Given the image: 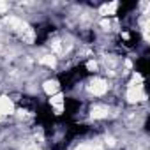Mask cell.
Segmentation results:
<instances>
[{
  "mask_svg": "<svg viewBox=\"0 0 150 150\" xmlns=\"http://www.w3.org/2000/svg\"><path fill=\"white\" fill-rule=\"evenodd\" d=\"M6 23H7L14 32H18V34H20V37H21L25 42H28V44H30V42L34 41V30H32L25 21H21V20H18V18H13V16H11V18H6Z\"/></svg>",
  "mask_w": 150,
  "mask_h": 150,
  "instance_id": "1",
  "label": "cell"
},
{
  "mask_svg": "<svg viewBox=\"0 0 150 150\" xmlns=\"http://www.w3.org/2000/svg\"><path fill=\"white\" fill-rule=\"evenodd\" d=\"M145 99H146V96H145L141 85H131L129 87V90H127V101L129 103H139Z\"/></svg>",
  "mask_w": 150,
  "mask_h": 150,
  "instance_id": "2",
  "label": "cell"
},
{
  "mask_svg": "<svg viewBox=\"0 0 150 150\" xmlns=\"http://www.w3.org/2000/svg\"><path fill=\"white\" fill-rule=\"evenodd\" d=\"M106 90H108V83L101 78H96L88 85V92L94 94V96H103V94H106Z\"/></svg>",
  "mask_w": 150,
  "mask_h": 150,
  "instance_id": "3",
  "label": "cell"
},
{
  "mask_svg": "<svg viewBox=\"0 0 150 150\" xmlns=\"http://www.w3.org/2000/svg\"><path fill=\"white\" fill-rule=\"evenodd\" d=\"M11 113H14V104L9 97L2 96L0 97V115H11Z\"/></svg>",
  "mask_w": 150,
  "mask_h": 150,
  "instance_id": "4",
  "label": "cell"
},
{
  "mask_svg": "<svg viewBox=\"0 0 150 150\" xmlns=\"http://www.w3.org/2000/svg\"><path fill=\"white\" fill-rule=\"evenodd\" d=\"M110 115V108L108 106H94L92 111H90V117L94 120H99V118H106Z\"/></svg>",
  "mask_w": 150,
  "mask_h": 150,
  "instance_id": "5",
  "label": "cell"
},
{
  "mask_svg": "<svg viewBox=\"0 0 150 150\" xmlns=\"http://www.w3.org/2000/svg\"><path fill=\"white\" fill-rule=\"evenodd\" d=\"M50 103H51V106L55 108V111H57V113H62V108H64V96H62L60 92H58V94H55V96H51Z\"/></svg>",
  "mask_w": 150,
  "mask_h": 150,
  "instance_id": "6",
  "label": "cell"
},
{
  "mask_svg": "<svg viewBox=\"0 0 150 150\" xmlns=\"http://www.w3.org/2000/svg\"><path fill=\"white\" fill-rule=\"evenodd\" d=\"M42 88L48 96H55V94H58V81L57 80H48Z\"/></svg>",
  "mask_w": 150,
  "mask_h": 150,
  "instance_id": "7",
  "label": "cell"
},
{
  "mask_svg": "<svg viewBox=\"0 0 150 150\" xmlns=\"http://www.w3.org/2000/svg\"><path fill=\"white\" fill-rule=\"evenodd\" d=\"M117 7H118V4H117V2H111V4H106V6H103V7L99 9V13H101L103 16H110V14H115Z\"/></svg>",
  "mask_w": 150,
  "mask_h": 150,
  "instance_id": "8",
  "label": "cell"
},
{
  "mask_svg": "<svg viewBox=\"0 0 150 150\" xmlns=\"http://www.w3.org/2000/svg\"><path fill=\"white\" fill-rule=\"evenodd\" d=\"M39 62H41L42 65H48V67H55V65H57V58H55L53 55H44V57L39 58Z\"/></svg>",
  "mask_w": 150,
  "mask_h": 150,
  "instance_id": "9",
  "label": "cell"
},
{
  "mask_svg": "<svg viewBox=\"0 0 150 150\" xmlns=\"http://www.w3.org/2000/svg\"><path fill=\"white\" fill-rule=\"evenodd\" d=\"M51 46H53L55 53H62V46H60V41H58V39H55V41L51 42Z\"/></svg>",
  "mask_w": 150,
  "mask_h": 150,
  "instance_id": "10",
  "label": "cell"
},
{
  "mask_svg": "<svg viewBox=\"0 0 150 150\" xmlns=\"http://www.w3.org/2000/svg\"><path fill=\"white\" fill-rule=\"evenodd\" d=\"M76 150H99V146H94V145H80Z\"/></svg>",
  "mask_w": 150,
  "mask_h": 150,
  "instance_id": "11",
  "label": "cell"
},
{
  "mask_svg": "<svg viewBox=\"0 0 150 150\" xmlns=\"http://www.w3.org/2000/svg\"><path fill=\"white\" fill-rule=\"evenodd\" d=\"M87 69H88V71H96V69H97V62H94V60L87 62Z\"/></svg>",
  "mask_w": 150,
  "mask_h": 150,
  "instance_id": "12",
  "label": "cell"
},
{
  "mask_svg": "<svg viewBox=\"0 0 150 150\" xmlns=\"http://www.w3.org/2000/svg\"><path fill=\"white\" fill-rule=\"evenodd\" d=\"M101 27H103L104 30H110V27H111V23H110L108 20H103V21H101Z\"/></svg>",
  "mask_w": 150,
  "mask_h": 150,
  "instance_id": "13",
  "label": "cell"
},
{
  "mask_svg": "<svg viewBox=\"0 0 150 150\" xmlns=\"http://www.w3.org/2000/svg\"><path fill=\"white\" fill-rule=\"evenodd\" d=\"M7 9H9V6H7L6 2H0V13H6Z\"/></svg>",
  "mask_w": 150,
  "mask_h": 150,
  "instance_id": "14",
  "label": "cell"
},
{
  "mask_svg": "<svg viewBox=\"0 0 150 150\" xmlns=\"http://www.w3.org/2000/svg\"><path fill=\"white\" fill-rule=\"evenodd\" d=\"M28 150H41V148H37V146H32V148H28Z\"/></svg>",
  "mask_w": 150,
  "mask_h": 150,
  "instance_id": "15",
  "label": "cell"
}]
</instances>
